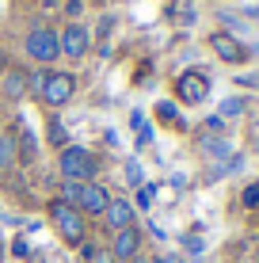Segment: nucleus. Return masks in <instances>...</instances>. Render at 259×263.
Returning <instances> with one entry per match:
<instances>
[{
  "instance_id": "1",
  "label": "nucleus",
  "mask_w": 259,
  "mask_h": 263,
  "mask_svg": "<svg viewBox=\"0 0 259 263\" xmlns=\"http://www.w3.org/2000/svg\"><path fill=\"white\" fill-rule=\"evenodd\" d=\"M57 172H61V179H73V183H92L95 172H99V160L84 145H65L57 157Z\"/></svg>"
},
{
  "instance_id": "2",
  "label": "nucleus",
  "mask_w": 259,
  "mask_h": 263,
  "mask_svg": "<svg viewBox=\"0 0 259 263\" xmlns=\"http://www.w3.org/2000/svg\"><path fill=\"white\" fill-rule=\"evenodd\" d=\"M50 221H53V229L61 233V240H65V244H84L88 240L84 214H80L76 206L61 202V198H50Z\"/></svg>"
},
{
  "instance_id": "3",
  "label": "nucleus",
  "mask_w": 259,
  "mask_h": 263,
  "mask_svg": "<svg viewBox=\"0 0 259 263\" xmlns=\"http://www.w3.org/2000/svg\"><path fill=\"white\" fill-rule=\"evenodd\" d=\"M23 53L34 61V65L50 69L53 61L61 58V42H57V31H53V27H31V31H27V39H23Z\"/></svg>"
},
{
  "instance_id": "4",
  "label": "nucleus",
  "mask_w": 259,
  "mask_h": 263,
  "mask_svg": "<svg viewBox=\"0 0 259 263\" xmlns=\"http://www.w3.org/2000/svg\"><path fill=\"white\" fill-rule=\"evenodd\" d=\"M57 42H61V58L80 61V58H88V50H92V31H88L84 23H69L65 31H57Z\"/></svg>"
},
{
  "instance_id": "5",
  "label": "nucleus",
  "mask_w": 259,
  "mask_h": 263,
  "mask_svg": "<svg viewBox=\"0 0 259 263\" xmlns=\"http://www.w3.org/2000/svg\"><path fill=\"white\" fill-rule=\"evenodd\" d=\"M73 92H76V77L73 72L50 69V80H46V88H42V103L46 107H65L69 99H73Z\"/></svg>"
},
{
  "instance_id": "6",
  "label": "nucleus",
  "mask_w": 259,
  "mask_h": 263,
  "mask_svg": "<svg viewBox=\"0 0 259 263\" xmlns=\"http://www.w3.org/2000/svg\"><path fill=\"white\" fill-rule=\"evenodd\" d=\"M175 96L183 99V103H202V99L210 96V77L206 72H183L180 80H175Z\"/></svg>"
},
{
  "instance_id": "7",
  "label": "nucleus",
  "mask_w": 259,
  "mask_h": 263,
  "mask_svg": "<svg viewBox=\"0 0 259 263\" xmlns=\"http://www.w3.org/2000/svg\"><path fill=\"white\" fill-rule=\"evenodd\" d=\"M107 202H111V191H107L103 183H95V179H92V183H80V198H76V210L84 214V217H88V214H99V217H103Z\"/></svg>"
},
{
  "instance_id": "8",
  "label": "nucleus",
  "mask_w": 259,
  "mask_h": 263,
  "mask_svg": "<svg viewBox=\"0 0 259 263\" xmlns=\"http://www.w3.org/2000/svg\"><path fill=\"white\" fill-rule=\"evenodd\" d=\"M107 252H111V256L118 259V263H126V259H133V256H141V229H137V225H130V229H118Z\"/></svg>"
},
{
  "instance_id": "9",
  "label": "nucleus",
  "mask_w": 259,
  "mask_h": 263,
  "mask_svg": "<svg viewBox=\"0 0 259 263\" xmlns=\"http://www.w3.org/2000/svg\"><path fill=\"white\" fill-rule=\"evenodd\" d=\"M103 221H107V229H130L133 225V202L130 198H111L107 202V210H103Z\"/></svg>"
},
{
  "instance_id": "10",
  "label": "nucleus",
  "mask_w": 259,
  "mask_h": 263,
  "mask_svg": "<svg viewBox=\"0 0 259 263\" xmlns=\"http://www.w3.org/2000/svg\"><path fill=\"white\" fill-rule=\"evenodd\" d=\"M210 46H213V53H217L221 61H229V65H240V61H248V50L240 46L233 34H213Z\"/></svg>"
},
{
  "instance_id": "11",
  "label": "nucleus",
  "mask_w": 259,
  "mask_h": 263,
  "mask_svg": "<svg viewBox=\"0 0 259 263\" xmlns=\"http://www.w3.org/2000/svg\"><path fill=\"white\" fill-rule=\"evenodd\" d=\"M0 96L12 99V103L27 99V69H4V77H0Z\"/></svg>"
},
{
  "instance_id": "12",
  "label": "nucleus",
  "mask_w": 259,
  "mask_h": 263,
  "mask_svg": "<svg viewBox=\"0 0 259 263\" xmlns=\"http://www.w3.org/2000/svg\"><path fill=\"white\" fill-rule=\"evenodd\" d=\"M15 164H19V141H15V134H4L0 138V172Z\"/></svg>"
},
{
  "instance_id": "13",
  "label": "nucleus",
  "mask_w": 259,
  "mask_h": 263,
  "mask_svg": "<svg viewBox=\"0 0 259 263\" xmlns=\"http://www.w3.org/2000/svg\"><path fill=\"white\" fill-rule=\"evenodd\" d=\"M46 80H50V69H31L27 72V96H34V99H42V88H46Z\"/></svg>"
},
{
  "instance_id": "14",
  "label": "nucleus",
  "mask_w": 259,
  "mask_h": 263,
  "mask_svg": "<svg viewBox=\"0 0 259 263\" xmlns=\"http://www.w3.org/2000/svg\"><path fill=\"white\" fill-rule=\"evenodd\" d=\"M240 202H244L248 210H259V179H255V183H248L244 191H240Z\"/></svg>"
},
{
  "instance_id": "15",
  "label": "nucleus",
  "mask_w": 259,
  "mask_h": 263,
  "mask_svg": "<svg viewBox=\"0 0 259 263\" xmlns=\"http://www.w3.org/2000/svg\"><path fill=\"white\" fill-rule=\"evenodd\" d=\"M61 202H69V206H76V198H80V183H73V179H65V183H61Z\"/></svg>"
},
{
  "instance_id": "16",
  "label": "nucleus",
  "mask_w": 259,
  "mask_h": 263,
  "mask_svg": "<svg viewBox=\"0 0 259 263\" xmlns=\"http://www.w3.org/2000/svg\"><path fill=\"white\" fill-rule=\"evenodd\" d=\"M50 145H57V149H65V145H69V138H65V126H61L57 119L50 122Z\"/></svg>"
},
{
  "instance_id": "17",
  "label": "nucleus",
  "mask_w": 259,
  "mask_h": 263,
  "mask_svg": "<svg viewBox=\"0 0 259 263\" xmlns=\"http://www.w3.org/2000/svg\"><path fill=\"white\" fill-rule=\"evenodd\" d=\"M80 12H84V0H65V15L69 20H76Z\"/></svg>"
},
{
  "instance_id": "18",
  "label": "nucleus",
  "mask_w": 259,
  "mask_h": 263,
  "mask_svg": "<svg viewBox=\"0 0 259 263\" xmlns=\"http://www.w3.org/2000/svg\"><path fill=\"white\" fill-rule=\"evenodd\" d=\"M88 263H118V259H114V256H111V252H107V248H99V252H95V256L88 259Z\"/></svg>"
},
{
  "instance_id": "19",
  "label": "nucleus",
  "mask_w": 259,
  "mask_h": 263,
  "mask_svg": "<svg viewBox=\"0 0 259 263\" xmlns=\"http://www.w3.org/2000/svg\"><path fill=\"white\" fill-rule=\"evenodd\" d=\"M156 111H160V119H164V122H175V107L172 103H160Z\"/></svg>"
},
{
  "instance_id": "20",
  "label": "nucleus",
  "mask_w": 259,
  "mask_h": 263,
  "mask_svg": "<svg viewBox=\"0 0 259 263\" xmlns=\"http://www.w3.org/2000/svg\"><path fill=\"white\" fill-rule=\"evenodd\" d=\"M76 248H80V259H84V263H88V259H92V256H95V252H99V248H95V244H88V240H84V244H76Z\"/></svg>"
},
{
  "instance_id": "21",
  "label": "nucleus",
  "mask_w": 259,
  "mask_h": 263,
  "mask_svg": "<svg viewBox=\"0 0 259 263\" xmlns=\"http://www.w3.org/2000/svg\"><path fill=\"white\" fill-rule=\"evenodd\" d=\"M149 263H183V256H175V252H168V256H156V259H149Z\"/></svg>"
},
{
  "instance_id": "22",
  "label": "nucleus",
  "mask_w": 259,
  "mask_h": 263,
  "mask_svg": "<svg viewBox=\"0 0 259 263\" xmlns=\"http://www.w3.org/2000/svg\"><path fill=\"white\" fill-rule=\"evenodd\" d=\"M240 107H244L240 99H229V103H225V115H240Z\"/></svg>"
},
{
  "instance_id": "23",
  "label": "nucleus",
  "mask_w": 259,
  "mask_h": 263,
  "mask_svg": "<svg viewBox=\"0 0 259 263\" xmlns=\"http://www.w3.org/2000/svg\"><path fill=\"white\" fill-rule=\"evenodd\" d=\"M126 263H149L145 256H133V259H126Z\"/></svg>"
},
{
  "instance_id": "24",
  "label": "nucleus",
  "mask_w": 259,
  "mask_h": 263,
  "mask_svg": "<svg viewBox=\"0 0 259 263\" xmlns=\"http://www.w3.org/2000/svg\"><path fill=\"white\" fill-rule=\"evenodd\" d=\"M4 69H8V65H4V53H0V77H4Z\"/></svg>"
},
{
  "instance_id": "25",
  "label": "nucleus",
  "mask_w": 259,
  "mask_h": 263,
  "mask_svg": "<svg viewBox=\"0 0 259 263\" xmlns=\"http://www.w3.org/2000/svg\"><path fill=\"white\" fill-rule=\"evenodd\" d=\"M0 259H4V240H0Z\"/></svg>"
},
{
  "instance_id": "26",
  "label": "nucleus",
  "mask_w": 259,
  "mask_h": 263,
  "mask_svg": "<svg viewBox=\"0 0 259 263\" xmlns=\"http://www.w3.org/2000/svg\"><path fill=\"white\" fill-rule=\"evenodd\" d=\"M38 4H50V0H38Z\"/></svg>"
},
{
  "instance_id": "27",
  "label": "nucleus",
  "mask_w": 259,
  "mask_h": 263,
  "mask_svg": "<svg viewBox=\"0 0 259 263\" xmlns=\"http://www.w3.org/2000/svg\"><path fill=\"white\" fill-rule=\"evenodd\" d=\"M255 149H259V138H255Z\"/></svg>"
}]
</instances>
